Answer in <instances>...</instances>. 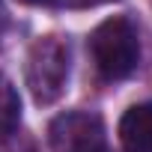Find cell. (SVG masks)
<instances>
[{"label": "cell", "instance_id": "obj_1", "mask_svg": "<svg viewBox=\"0 0 152 152\" xmlns=\"http://www.w3.org/2000/svg\"><path fill=\"white\" fill-rule=\"evenodd\" d=\"M96 72L104 81H122L140 66V33L131 18L110 15L87 39Z\"/></svg>", "mask_w": 152, "mask_h": 152}, {"label": "cell", "instance_id": "obj_2", "mask_svg": "<svg viewBox=\"0 0 152 152\" xmlns=\"http://www.w3.org/2000/svg\"><path fill=\"white\" fill-rule=\"evenodd\" d=\"M72 75V45L63 36H39L27 51L24 78L36 104H54Z\"/></svg>", "mask_w": 152, "mask_h": 152}, {"label": "cell", "instance_id": "obj_3", "mask_svg": "<svg viewBox=\"0 0 152 152\" xmlns=\"http://www.w3.org/2000/svg\"><path fill=\"white\" fill-rule=\"evenodd\" d=\"M48 143L54 152H107L104 119L90 110H66L51 119Z\"/></svg>", "mask_w": 152, "mask_h": 152}, {"label": "cell", "instance_id": "obj_4", "mask_svg": "<svg viewBox=\"0 0 152 152\" xmlns=\"http://www.w3.org/2000/svg\"><path fill=\"white\" fill-rule=\"evenodd\" d=\"M119 143L125 152H152V102L134 104L122 113Z\"/></svg>", "mask_w": 152, "mask_h": 152}, {"label": "cell", "instance_id": "obj_5", "mask_svg": "<svg viewBox=\"0 0 152 152\" xmlns=\"http://www.w3.org/2000/svg\"><path fill=\"white\" fill-rule=\"evenodd\" d=\"M18 122H21V96L6 75H0V137L15 134Z\"/></svg>", "mask_w": 152, "mask_h": 152}, {"label": "cell", "instance_id": "obj_6", "mask_svg": "<svg viewBox=\"0 0 152 152\" xmlns=\"http://www.w3.org/2000/svg\"><path fill=\"white\" fill-rule=\"evenodd\" d=\"M9 24H12L9 9H6V3H3V0H0V45H3V39H6V33H9Z\"/></svg>", "mask_w": 152, "mask_h": 152}, {"label": "cell", "instance_id": "obj_7", "mask_svg": "<svg viewBox=\"0 0 152 152\" xmlns=\"http://www.w3.org/2000/svg\"><path fill=\"white\" fill-rule=\"evenodd\" d=\"M99 3H107V0H66V6H99Z\"/></svg>", "mask_w": 152, "mask_h": 152}, {"label": "cell", "instance_id": "obj_8", "mask_svg": "<svg viewBox=\"0 0 152 152\" xmlns=\"http://www.w3.org/2000/svg\"><path fill=\"white\" fill-rule=\"evenodd\" d=\"M24 3H33V6H66V0H24Z\"/></svg>", "mask_w": 152, "mask_h": 152}]
</instances>
